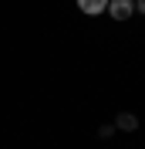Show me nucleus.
I'll return each instance as SVG.
<instances>
[{
	"label": "nucleus",
	"instance_id": "f257e3e1",
	"mask_svg": "<svg viewBox=\"0 0 145 149\" xmlns=\"http://www.w3.org/2000/svg\"><path fill=\"white\" fill-rule=\"evenodd\" d=\"M105 14H111L115 20H128L135 14V0H108V10Z\"/></svg>",
	"mask_w": 145,
	"mask_h": 149
},
{
	"label": "nucleus",
	"instance_id": "f03ea898",
	"mask_svg": "<svg viewBox=\"0 0 145 149\" xmlns=\"http://www.w3.org/2000/svg\"><path fill=\"white\" fill-rule=\"evenodd\" d=\"M78 10L88 14V17H98V14L108 10V0H78Z\"/></svg>",
	"mask_w": 145,
	"mask_h": 149
},
{
	"label": "nucleus",
	"instance_id": "7ed1b4c3",
	"mask_svg": "<svg viewBox=\"0 0 145 149\" xmlns=\"http://www.w3.org/2000/svg\"><path fill=\"white\" fill-rule=\"evenodd\" d=\"M115 125H118V129H128V132H132V129L138 125V122H135V115H128V112H122V115L115 119Z\"/></svg>",
	"mask_w": 145,
	"mask_h": 149
},
{
	"label": "nucleus",
	"instance_id": "20e7f679",
	"mask_svg": "<svg viewBox=\"0 0 145 149\" xmlns=\"http://www.w3.org/2000/svg\"><path fill=\"white\" fill-rule=\"evenodd\" d=\"M135 10H138V14H145V0H138V3H135Z\"/></svg>",
	"mask_w": 145,
	"mask_h": 149
}]
</instances>
